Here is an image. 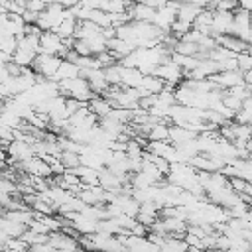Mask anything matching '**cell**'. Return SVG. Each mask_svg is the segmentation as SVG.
Returning <instances> with one entry per match:
<instances>
[{"label":"cell","mask_w":252,"mask_h":252,"mask_svg":"<svg viewBox=\"0 0 252 252\" xmlns=\"http://www.w3.org/2000/svg\"><path fill=\"white\" fill-rule=\"evenodd\" d=\"M75 30H77V18L73 16V12L69 10V16L53 30L63 41H67V39H73V35H75Z\"/></svg>","instance_id":"2e32d148"},{"label":"cell","mask_w":252,"mask_h":252,"mask_svg":"<svg viewBox=\"0 0 252 252\" xmlns=\"http://www.w3.org/2000/svg\"><path fill=\"white\" fill-rule=\"evenodd\" d=\"M120 67V87L124 89H140L142 81H144V73L140 69H128V67Z\"/></svg>","instance_id":"30bf717a"},{"label":"cell","mask_w":252,"mask_h":252,"mask_svg":"<svg viewBox=\"0 0 252 252\" xmlns=\"http://www.w3.org/2000/svg\"><path fill=\"white\" fill-rule=\"evenodd\" d=\"M154 77L161 79V81H163L165 85H169V87H177V85H181V79H185L181 67H177L173 61H167V63L159 65V67L154 71Z\"/></svg>","instance_id":"277c9868"},{"label":"cell","mask_w":252,"mask_h":252,"mask_svg":"<svg viewBox=\"0 0 252 252\" xmlns=\"http://www.w3.org/2000/svg\"><path fill=\"white\" fill-rule=\"evenodd\" d=\"M6 158H8V152H6V148L0 146V161H6Z\"/></svg>","instance_id":"4dcf8cb0"},{"label":"cell","mask_w":252,"mask_h":252,"mask_svg":"<svg viewBox=\"0 0 252 252\" xmlns=\"http://www.w3.org/2000/svg\"><path fill=\"white\" fill-rule=\"evenodd\" d=\"M144 93H148V94H159L163 89H165V83L161 81V79H158V77H154V75H150V77H144V81H142V87H140Z\"/></svg>","instance_id":"ac0fdd59"},{"label":"cell","mask_w":252,"mask_h":252,"mask_svg":"<svg viewBox=\"0 0 252 252\" xmlns=\"http://www.w3.org/2000/svg\"><path fill=\"white\" fill-rule=\"evenodd\" d=\"M10 79V71H8V65H0V83H6Z\"/></svg>","instance_id":"4316f807"},{"label":"cell","mask_w":252,"mask_h":252,"mask_svg":"<svg viewBox=\"0 0 252 252\" xmlns=\"http://www.w3.org/2000/svg\"><path fill=\"white\" fill-rule=\"evenodd\" d=\"M250 22H252V14L238 8V10L234 12V22H232L230 35H232V37H238V39H242V41L248 43V37H250Z\"/></svg>","instance_id":"5b68a950"},{"label":"cell","mask_w":252,"mask_h":252,"mask_svg":"<svg viewBox=\"0 0 252 252\" xmlns=\"http://www.w3.org/2000/svg\"><path fill=\"white\" fill-rule=\"evenodd\" d=\"M199 138V134L187 130V128H181V126H169V142L179 148V146H185V144H191Z\"/></svg>","instance_id":"8fae6325"},{"label":"cell","mask_w":252,"mask_h":252,"mask_svg":"<svg viewBox=\"0 0 252 252\" xmlns=\"http://www.w3.org/2000/svg\"><path fill=\"white\" fill-rule=\"evenodd\" d=\"M236 65H238V71L244 75L246 71H250L252 69V53H240V55H236Z\"/></svg>","instance_id":"cb8c5ba5"},{"label":"cell","mask_w":252,"mask_h":252,"mask_svg":"<svg viewBox=\"0 0 252 252\" xmlns=\"http://www.w3.org/2000/svg\"><path fill=\"white\" fill-rule=\"evenodd\" d=\"M59 159L65 165V169H77L81 165V156L79 154H73V152H61Z\"/></svg>","instance_id":"44dd1931"},{"label":"cell","mask_w":252,"mask_h":252,"mask_svg":"<svg viewBox=\"0 0 252 252\" xmlns=\"http://www.w3.org/2000/svg\"><path fill=\"white\" fill-rule=\"evenodd\" d=\"M81 77L89 81V85H91V89H93V93H94L96 96H102V94H104V93H108V89H110V85H108V81H106V77H104V71H102V69H94V71H81Z\"/></svg>","instance_id":"52a82bcc"},{"label":"cell","mask_w":252,"mask_h":252,"mask_svg":"<svg viewBox=\"0 0 252 252\" xmlns=\"http://www.w3.org/2000/svg\"><path fill=\"white\" fill-rule=\"evenodd\" d=\"M244 85H246V87H248V89L252 91V69L244 73Z\"/></svg>","instance_id":"f546056e"},{"label":"cell","mask_w":252,"mask_h":252,"mask_svg":"<svg viewBox=\"0 0 252 252\" xmlns=\"http://www.w3.org/2000/svg\"><path fill=\"white\" fill-rule=\"evenodd\" d=\"M49 244L57 250V252H71L75 248H79V238L77 236H71L63 230H57V232H51L49 234Z\"/></svg>","instance_id":"ba28073f"},{"label":"cell","mask_w":252,"mask_h":252,"mask_svg":"<svg viewBox=\"0 0 252 252\" xmlns=\"http://www.w3.org/2000/svg\"><path fill=\"white\" fill-rule=\"evenodd\" d=\"M177 8H179V4H169L167 2L161 10L156 12V18H154L152 24L158 30H161L163 33H169L171 28H173V24H175V20H177Z\"/></svg>","instance_id":"3957f363"},{"label":"cell","mask_w":252,"mask_h":252,"mask_svg":"<svg viewBox=\"0 0 252 252\" xmlns=\"http://www.w3.org/2000/svg\"><path fill=\"white\" fill-rule=\"evenodd\" d=\"M240 110H242V112H246L248 116H252V96H250L248 100H244V102H242V108H240Z\"/></svg>","instance_id":"83f0119b"},{"label":"cell","mask_w":252,"mask_h":252,"mask_svg":"<svg viewBox=\"0 0 252 252\" xmlns=\"http://www.w3.org/2000/svg\"><path fill=\"white\" fill-rule=\"evenodd\" d=\"M187 252H205V250H201V248H189Z\"/></svg>","instance_id":"1f68e13d"},{"label":"cell","mask_w":252,"mask_h":252,"mask_svg":"<svg viewBox=\"0 0 252 252\" xmlns=\"http://www.w3.org/2000/svg\"><path fill=\"white\" fill-rule=\"evenodd\" d=\"M146 140L148 142H169V124L167 122H159V124L150 126Z\"/></svg>","instance_id":"e0dca14e"},{"label":"cell","mask_w":252,"mask_h":252,"mask_svg":"<svg viewBox=\"0 0 252 252\" xmlns=\"http://www.w3.org/2000/svg\"><path fill=\"white\" fill-rule=\"evenodd\" d=\"M61 61H63V59H59V57H55V55L39 53V55L35 57L32 69H33L39 77H43V79H51V81H53V77H55V73H57Z\"/></svg>","instance_id":"7a4b0ae2"},{"label":"cell","mask_w":252,"mask_h":252,"mask_svg":"<svg viewBox=\"0 0 252 252\" xmlns=\"http://www.w3.org/2000/svg\"><path fill=\"white\" fill-rule=\"evenodd\" d=\"M209 81H213L220 91H230L238 85H244V75L240 71H222L213 75Z\"/></svg>","instance_id":"8992f818"},{"label":"cell","mask_w":252,"mask_h":252,"mask_svg":"<svg viewBox=\"0 0 252 252\" xmlns=\"http://www.w3.org/2000/svg\"><path fill=\"white\" fill-rule=\"evenodd\" d=\"M108 51L112 53V57H114L116 61H122V59H124V57H128L132 51H136V47H134L132 43L124 41V39L114 37V39H110V41H108Z\"/></svg>","instance_id":"4fadbf2b"},{"label":"cell","mask_w":252,"mask_h":252,"mask_svg":"<svg viewBox=\"0 0 252 252\" xmlns=\"http://www.w3.org/2000/svg\"><path fill=\"white\" fill-rule=\"evenodd\" d=\"M77 77H81V69L75 63L63 59L61 65H59V69H57V73H55V77H53V81L55 83H61V81H69V79H77Z\"/></svg>","instance_id":"5bb4252c"},{"label":"cell","mask_w":252,"mask_h":252,"mask_svg":"<svg viewBox=\"0 0 252 252\" xmlns=\"http://www.w3.org/2000/svg\"><path fill=\"white\" fill-rule=\"evenodd\" d=\"M128 16H130L132 22H154L156 10H152V8L146 6L144 2H138V4H132V6H130Z\"/></svg>","instance_id":"7c38bea8"},{"label":"cell","mask_w":252,"mask_h":252,"mask_svg":"<svg viewBox=\"0 0 252 252\" xmlns=\"http://www.w3.org/2000/svg\"><path fill=\"white\" fill-rule=\"evenodd\" d=\"M132 4L128 2H120V0H110V2H98V10L106 12V14H124L130 10Z\"/></svg>","instance_id":"d6986e66"},{"label":"cell","mask_w":252,"mask_h":252,"mask_svg":"<svg viewBox=\"0 0 252 252\" xmlns=\"http://www.w3.org/2000/svg\"><path fill=\"white\" fill-rule=\"evenodd\" d=\"M28 244L22 238H8L4 244V252H28Z\"/></svg>","instance_id":"603a6c76"},{"label":"cell","mask_w":252,"mask_h":252,"mask_svg":"<svg viewBox=\"0 0 252 252\" xmlns=\"http://www.w3.org/2000/svg\"><path fill=\"white\" fill-rule=\"evenodd\" d=\"M26 10L32 12V14H43L47 10V4L45 2H37V0H32V2H26Z\"/></svg>","instance_id":"d4e9b609"},{"label":"cell","mask_w":252,"mask_h":252,"mask_svg":"<svg viewBox=\"0 0 252 252\" xmlns=\"http://www.w3.org/2000/svg\"><path fill=\"white\" fill-rule=\"evenodd\" d=\"M159 213H161V209H159L156 203H142V205H140V213H138L136 220H138V222H142L144 226L152 228V226L159 220Z\"/></svg>","instance_id":"9c48e42d"},{"label":"cell","mask_w":252,"mask_h":252,"mask_svg":"<svg viewBox=\"0 0 252 252\" xmlns=\"http://www.w3.org/2000/svg\"><path fill=\"white\" fill-rule=\"evenodd\" d=\"M71 252H85V250H83V248L79 246V248H75V250H71Z\"/></svg>","instance_id":"d6a6232c"},{"label":"cell","mask_w":252,"mask_h":252,"mask_svg":"<svg viewBox=\"0 0 252 252\" xmlns=\"http://www.w3.org/2000/svg\"><path fill=\"white\" fill-rule=\"evenodd\" d=\"M102 71H104V77H106L110 87H120V67H118V63L110 65V67H106Z\"/></svg>","instance_id":"7402d4cb"},{"label":"cell","mask_w":252,"mask_h":252,"mask_svg":"<svg viewBox=\"0 0 252 252\" xmlns=\"http://www.w3.org/2000/svg\"><path fill=\"white\" fill-rule=\"evenodd\" d=\"M8 63H12V55L0 51V65H8Z\"/></svg>","instance_id":"f1b7e54d"},{"label":"cell","mask_w":252,"mask_h":252,"mask_svg":"<svg viewBox=\"0 0 252 252\" xmlns=\"http://www.w3.org/2000/svg\"><path fill=\"white\" fill-rule=\"evenodd\" d=\"M187 250H189V246L185 244V240L175 238V236H167L159 248V252H187Z\"/></svg>","instance_id":"ffe728a7"},{"label":"cell","mask_w":252,"mask_h":252,"mask_svg":"<svg viewBox=\"0 0 252 252\" xmlns=\"http://www.w3.org/2000/svg\"><path fill=\"white\" fill-rule=\"evenodd\" d=\"M183 240H185V244H187L189 248H201V250H205V248H203V238H199V236H195V234H191V232H187V234L183 236Z\"/></svg>","instance_id":"484cf974"},{"label":"cell","mask_w":252,"mask_h":252,"mask_svg":"<svg viewBox=\"0 0 252 252\" xmlns=\"http://www.w3.org/2000/svg\"><path fill=\"white\" fill-rule=\"evenodd\" d=\"M59 93H61V96L79 100V102H83V104H89V102L96 96V94L93 93L89 81L83 79V77L69 79V81H61V83H59Z\"/></svg>","instance_id":"6da1fadb"},{"label":"cell","mask_w":252,"mask_h":252,"mask_svg":"<svg viewBox=\"0 0 252 252\" xmlns=\"http://www.w3.org/2000/svg\"><path fill=\"white\" fill-rule=\"evenodd\" d=\"M87 106H89V110H91L98 120H100V118H106V116L112 112V108H114L112 102H110L108 98H104V96H94Z\"/></svg>","instance_id":"9a60e30c"}]
</instances>
